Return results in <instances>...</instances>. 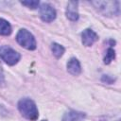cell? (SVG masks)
Returning a JSON list of instances; mask_svg holds the SVG:
<instances>
[{"label":"cell","mask_w":121,"mask_h":121,"mask_svg":"<svg viewBox=\"0 0 121 121\" xmlns=\"http://www.w3.org/2000/svg\"><path fill=\"white\" fill-rule=\"evenodd\" d=\"M51 50H52L53 55H54L57 59H60V58L63 55V53H64V51H65L64 47H63L62 45H60V43H53L51 44Z\"/></svg>","instance_id":"8fae6325"},{"label":"cell","mask_w":121,"mask_h":121,"mask_svg":"<svg viewBox=\"0 0 121 121\" xmlns=\"http://www.w3.org/2000/svg\"><path fill=\"white\" fill-rule=\"evenodd\" d=\"M114 59H115V51L112 46H110L106 51V54H105V57H104V63L109 64Z\"/></svg>","instance_id":"7c38bea8"},{"label":"cell","mask_w":121,"mask_h":121,"mask_svg":"<svg viewBox=\"0 0 121 121\" xmlns=\"http://www.w3.org/2000/svg\"><path fill=\"white\" fill-rule=\"evenodd\" d=\"M67 71L73 76H78L81 72V66L78 59L71 58L67 62Z\"/></svg>","instance_id":"ba28073f"},{"label":"cell","mask_w":121,"mask_h":121,"mask_svg":"<svg viewBox=\"0 0 121 121\" xmlns=\"http://www.w3.org/2000/svg\"><path fill=\"white\" fill-rule=\"evenodd\" d=\"M57 12L55 9L47 3H43L40 6V17L45 23H50L55 20Z\"/></svg>","instance_id":"5b68a950"},{"label":"cell","mask_w":121,"mask_h":121,"mask_svg":"<svg viewBox=\"0 0 121 121\" xmlns=\"http://www.w3.org/2000/svg\"><path fill=\"white\" fill-rule=\"evenodd\" d=\"M42 121H47V120H42Z\"/></svg>","instance_id":"2e32d148"},{"label":"cell","mask_w":121,"mask_h":121,"mask_svg":"<svg viewBox=\"0 0 121 121\" xmlns=\"http://www.w3.org/2000/svg\"><path fill=\"white\" fill-rule=\"evenodd\" d=\"M84 118L85 113L77 111H69L64 113L62 121H82Z\"/></svg>","instance_id":"9c48e42d"},{"label":"cell","mask_w":121,"mask_h":121,"mask_svg":"<svg viewBox=\"0 0 121 121\" xmlns=\"http://www.w3.org/2000/svg\"><path fill=\"white\" fill-rule=\"evenodd\" d=\"M21 4L26 6V7H27V8H29V9H37L39 7V5H40L39 1H34V0H31V1H22Z\"/></svg>","instance_id":"4fadbf2b"},{"label":"cell","mask_w":121,"mask_h":121,"mask_svg":"<svg viewBox=\"0 0 121 121\" xmlns=\"http://www.w3.org/2000/svg\"><path fill=\"white\" fill-rule=\"evenodd\" d=\"M21 55L13 48L8 45L0 46V59H2L9 65H14L20 60Z\"/></svg>","instance_id":"277c9868"},{"label":"cell","mask_w":121,"mask_h":121,"mask_svg":"<svg viewBox=\"0 0 121 121\" xmlns=\"http://www.w3.org/2000/svg\"><path fill=\"white\" fill-rule=\"evenodd\" d=\"M102 81H105L106 83H112V81H114V78H110L109 76H103V78H102Z\"/></svg>","instance_id":"9a60e30c"},{"label":"cell","mask_w":121,"mask_h":121,"mask_svg":"<svg viewBox=\"0 0 121 121\" xmlns=\"http://www.w3.org/2000/svg\"><path fill=\"white\" fill-rule=\"evenodd\" d=\"M97 40H98L97 34L91 28H86L81 33V41L83 45L85 46H92Z\"/></svg>","instance_id":"8992f818"},{"label":"cell","mask_w":121,"mask_h":121,"mask_svg":"<svg viewBox=\"0 0 121 121\" xmlns=\"http://www.w3.org/2000/svg\"><path fill=\"white\" fill-rule=\"evenodd\" d=\"M11 31H12V28H11L10 24L7 20L0 18V35L9 36L10 35Z\"/></svg>","instance_id":"30bf717a"},{"label":"cell","mask_w":121,"mask_h":121,"mask_svg":"<svg viewBox=\"0 0 121 121\" xmlns=\"http://www.w3.org/2000/svg\"><path fill=\"white\" fill-rule=\"evenodd\" d=\"M92 4L104 16H117L119 14L118 1H93Z\"/></svg>","instance_id":"7a4b0ae2"},{"label":"cell","mask_w":121,"mask_h":121,"mask_svg":"<svg viewBox=\"0 0 121 121\" xmlns=\"http://www.w3.org/2000/svg\"><path fill=\"white\" fill-rule=\"evenodd\" d=\"M66 17L71 21H77L78 19V2L70 1L67 4L65 10Z\"/></svg>","instance_id":"52a82bcc"},{"label":"cell","mask_w":121,"mask_h":121,"mask_svg":"<svg viewBox=\"0 0 121 121\" xmlns=\"http://www.w3.org/2000/svg\"><path fill=\"white\" fill-rule=\"evenodd\" d=\"M18 110L20 113L30 121H35L39 117L38 108L33 100L30 98H22L18 102Z\"/></svg>","instance_id":"6da1fadb"},{"label":"cell","mask_w":121,"mask_h":121,"mask_svg":"<svg viewBox=\"0 0 121 121\" xmlns=\"http://www.w3.org/2000/svg\"><path fill=\"white\" fill-rule=\"evenodd\" d=\"M4 82H5V78H4V73H3L2 66H1V64H0V87L4 85Z\"/></svg>","instance_id":"5bb4252c"},{"label":"cell","mask_w":121,"mask_h":121,"mask_svg":"<svg viewBox=\"0 0 121 121\" xmlns=\"http://www.w3.org/2000/svg\"><path fill=\"white\" fill-rule=\"evenodd\" d=\"M16 41L17 43L23 46L24 48L27 49V50H34L36 49V40L34 38V36L26 29L22 28L18 31V33L16 34Z\"/></svg>","instance_id":"3957f363"}]
</instances>
